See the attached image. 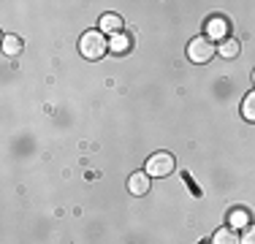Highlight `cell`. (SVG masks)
<instances>
[{
  "mask_svg": "<svg viewBox=\"0 0 255 244\" xmlns=\"http://www.w3.org/2000/svg\"><path fill=\"white\" fill-rule=\"evenodd\" d=\"M79 52H82V57H87V60H101L103 54L109 52L106 35H103L101 30H87V33L79 38Z\"/></svg>",
  "mask_w": 255,
  "mask_h": 244,
  "instance_id": "obj_1",
  "label": "cell"
},
{
  "mask_svg": "<svg viewBox=\"0 0 255 244\" xmlns=\"http://www.w3.org/2000/svg\"><path fill=\"white\" fill-rule=\"evenodd\" d=\"M215 54H217V49L206 35H198V38H193L190 44H187V57H190V63L204 65V63H209Z\"/></svg>",
  "mask_w": 255,
  "mask_h": 244,
  "instance_id": "obj_2",
  "label": "cell"
},
{
  "mask_svg": "<svg viewBox=\"0 0 255 244\" xmlns=\"http://www.w3.org/2000/svg\"><path fill=\"white\" fill-rule=\"evenodd\" d=\"M174 171V155L171 152H155L147 160V174L149 176H168Z\"/></svg>",
  "mask_w": 255,
  "mask_h": 244,
  "instance_id": "obj_3",
  "label": "cell"
},
{
  "mask_svg": "<svg viewBox=\"0 0 255 244\" xmlns=\"http://www.w3.org/2000/svg\"><path fill=\"white\" fill-rule=\"evenodd\" d=\"M128 190H130V195H147V190H149V174L147 171L133 174L130 179H128Z\"/></svg>",
  "mask_w": 255,
  "mask_h": 244,
  "instance_id": "obj_4",
  "label": "cell"
},
{
  "mask_svg": "<svg viewBox=\"0 0 255 244\" xmlns=\"http://www.w3.org/2000/svg\"><path fill=\"white\" fill-rule=\"evenodd\" d=\"M98 27H101L103 35H106V33L117 35V33H123V16H120V14H103L101 22H98Z\"/></svg>",
  "mask_w": 255,
  "mask_h": 244,
  "instance_id": "obj_5",
  "label": "cell"
},
{
  "mask_svg": "<svg viewBox=\"0 0 255 244\" xmlns=\"http://www.w3.org/2000/svg\"><path fill=\"white\" fill-rule=\"evenodd\" d=\"M206 33H209V41H212V38H223V41H226V35H228V22L223 19V16H215V19L206 22Z\"/></svg>",
  "mask_w": 255,
  "mask_h": 244,
  "instance_id": "obj_6",
  "label": "cell"
},
{
  "mask_svg": "<svg viewBox=\"0 0 255 244\" xmlns=\"http://www.w3.org/2000/svg\"><path fill=\"white\" fill-rule=\"evenodd\" d=\"M212 244H242V239L236 236V228H220L212 236Z\"/></svg>",
  "mask_w": 255,
  "mask_h": 244,
  "instance_id": "obj_7",
  "label": "cell"
},
{
  "mask_svg": "<svg viewBox=\"0 0 255 244\" xmlns=\"http://www.w3.org/2000/svg\"><path fill=\"white\" fill-rule=\"evenodd\" d=\"M228 223H231V228H247V225H250V212L247 209H234L228 215Z\"/></svg>",
  "mask_w": 255,
  "mask_h": 244,
  "instance_id": "obj_8",
  "label": "cell"
},
{
  "mask_svg": "<svg viewBox=\"0 0 255 244\" xmlns=\"http://www.w3.org/2000/svg\"><path fill=\"white\" fill-rule=\"evenodd\" d=\"M242 117H245L247 122H255V90L247 93L245 101H242Z\"/></svg>",
  "mask_w": 255,
  "mask_h": 244,
  "instance_id": "obj_9",
  "label": "cell"
},
{
  "mask_svg": "<svg viewBox=\"0 0 255 244\" xmlns=\"http://www.w3.org/2000/svg\"><path fill=\"white\" fill-rule=\"evenodd\" d=\"M109 49H112V52H120V54H123V52H128V49H130V38H128L125 33H117V35L112 38V44H109Z\"/></svg>",
  "mask_w": 255,
  "mask_h": 244,
  "instance_id": "obj_10",
  "label": "cell"
},
{
  "mask_svg": "<svg viewBox=\"0 0 255 244\" xmlns=\"http://www.w3.org/2000/svg\"><path fill=\"white\" fill-rule=\"evenodd\" d=\"M217 52H220L223 54V57H236V54H239V41H234V38H226V41H223V44H220V49H217Z\"/></svg>",
  "mask_w": 255,
  "mask_h": 244,
  "instance_id": "obj_11",
  "label": "cell"
},
{
  "mask_svg": "<svg viewBox=\"0 0 255 244\" xmlns=\"http://www.w3.org/2000/svg\"><path fill=\"white\" fill-rule=\"evenodd\" d=\"M3 52L5 54H19L22 52V41L16 35H5L3 38Z\"/></svg>",
  "mask_w": 255,
  "mask_h": 244,
  "instance_id": "obj_12",
  "label": "cell"
},
{
  "mask_svg": "<svg viewBox=\"0 0 255 244\" xmlns=\"http://www.w3.org/2000/svg\"><path fill=\"white\" fill-rule=\"evenodd\" d=\"M242 244H255V223H250L242 234Z\"/></svg>",
  "mask_w": 255,
  "mask_h": 244,
  "instance_id": "obj_13",
  "label": "cell"
},
{
  "mask_svg": "<svg viewBox=\"0 0 255 244\" xmlns=\"http://www.w3.org/2000/svg\"><path fill=\"white\" fill-rule=\"evenodd\" d=\"M253 82H255V71H253Z\"/></svg>",
  "mask_w": 255,
  "mask_h": 244,
  "instance_id": "obj_14",
  "label": "cell"
}]
</instances>
